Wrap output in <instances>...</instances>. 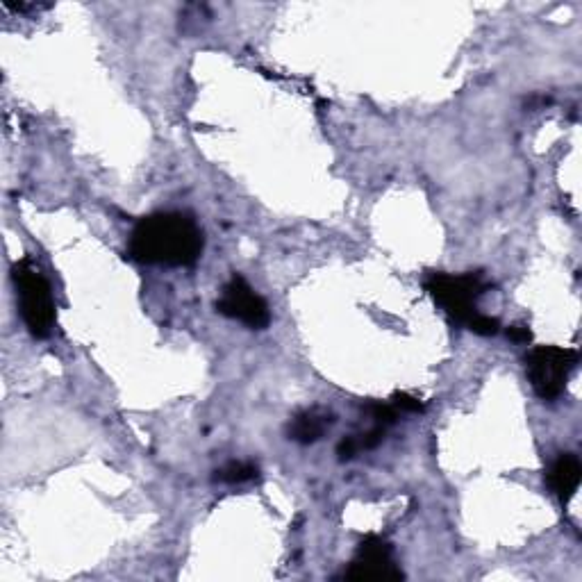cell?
Instances as JSON below:
<instances>
[{
  "instance_id": "cell-8",
  "label": "cell",
  "mask_w": 582,
  "mask_h": 582,
  "mask_svg": "<svg viewBox=\"0 0 582 582\" xmlns=\"http://www.w3.org/2000/svg\"><path fill=\"white\" fill-rule=\"evenodd\" d=\"M582 478L580 460L573 453H562L553 462L551 471H548V487L551 492L560 498L562 503H567L569 498L578 492Z\"/></svg>"
},
{
  "instance_id": "cell-6",
  "label": "cell",
  "mask_w": 582,
  "mask_h": 582,
  "mask_svg": "<svg viewBox=\"0 0 582 582\" xmlns=\"http://www.w3.org/2000/svg\"><path fill=\"white\" fill-rule=\"evenodd\" d=\"M216 312L251 330H264L271 323V312L264 298L241 276H232L221 289Z\"/></svg>"
},
{
  "instance_id": "cell-12",
  "label": "cell",
  "mask_w": 582,
  "mask_h": 582,
  "mask_svg": "<svg viewBox=\"0 0 582 582\" xmlns=\"http://www.w3.org/2000/svg\"><path fill=\"white\" fill-rule=\"evenodd\" d=\"M389 403H392L401 414H421L423 410H426V405H423L417 396L405 394V392L394 394Z\"/></svg>"
},
{
  "instance_id": "cell-4",
  "label": "cell",
  "mask_w": 582,
  "mask_h": 582,
  "mask_svg": "<svg viewBox=\"0 0 582 582\" xmlns=\"http://www.w3.org/2000/svg\"><path fill=\"white\" fill-rule=\"evenodd\" d=\"M576 367L578 351H573V348L535 346L526 357L530 387L542 401H555V398H560Z\"/></svg>"
},
{
  "instance_id": "cell-2",
  "label": "cell",
  "mask_w": 582,
  "mask_h": 582,
  "mask_svg": "<svg viewBox=\"0 0 582 582\" xmlns=\"http://www.w3.org/2000/svg\"><path fill=\"white\" fill-rule=\"evenodd\" d=\"M423 289L442 307L453 326L467 328L469 321L478 314V298L492 289V280H487L482 271H469L462 276L428 271L423 278Z\"/></svg>"
},
{
  "instance_id": "cell-13",
  "label": "cell",
  "mask_w": 582,
  "mask_h": 582,
  "mask_svg": "<svg viewBox=\"0 0 582 582\" xmlns=\"http://www.w3.org/2000/svg\"><path fill=\"white\" fill-rule=\"evenodd\" d=\"M360 451H362V448H360V442H357V435L344 437L342 442H339V446H337V455H339V460H342V462L353 460V457Z\"/></svg>"
},
{
  "instance_id": "cell-14",
  "label": "cell",
  "mask_w": 582,
  "mask_h": 582,
  "mask_svg": "<svg viewBox=\"0 0 582 582\" xmlns=\"http://www.w3.org/2000/svg\"><path fill=\"white\" fill-rule=\"evenodd\" d=\"M505 335L514 344H528L532 339V330L528 326H510L505 330Z\"/></svg>"
},
{
  "instance_id": "cell-1",
  "label": "cell",
  "mask_w": 582,
  "mask_h": 582,
  "mask_svg": "<svg viewBox=\"0 0 582 582\" xmlns=\"http://www.w3.org/2000/svg\"><path fill=\"white\" fill-rule=\"evenodd\" d=\"M205 237L187 212H155L137 221L128 241L130 260L157 266H194L203 255Z\"/></svg>"
},
{
  "instance_id": "cell-5",
  "label": "cell",
  "mask_w": 582,
  "mask_h": 582,
  "mask_svg": "<svg viewBox=\"0 0 582 582\" xmlns=\"http://www.w3.org/2000/svg\"><path fill=\"white\" fill-rule=\"evenodd\" d=\"M344 580L353 582H385L403 580L405 573L394 562V546L380 535H367L357 544L355 560L342 573Z\"/></svg>"
},
{
  "instance_id": "cell-3",
  "label": "cell",
  "mask_w": 582,
  "mask_h": 582,
  "mask_svg": "<svg viewBox=\"0 0 582 582\" xmlns=\"http://www.w3.org/2000/svg\"><path fill=\"white\" fill-rule=\"evenodd\" d=\"M12 280L16 287V301H19L21 319L28 332L35 339H48L55 328V298L51 282L46 280L28 257L12 266Z\"/></svg>"
},
{
  "instance_id": "cell-10",
  "label": "cell",
  "mask_w": 582,
  "mask_h": 582,
  "mask_svg": "<svg viewBox=\"0 0 582 582\" xmlns=\"http://www.w3.org/2000/svg\"><path fill=\"white\" fill-rule=\"evenodd\" d=\"M362 412L373 421V426H382V428L394 426L398 417H401V412H398L392 403H369L362 407Z\"/></svg>"
},
{
  "instance_id": "cell-7",
  "label": "cell",
  "mask_w": 582,
  "mask_h": 582,
  "mask_svg": "<svg viewBox=\"0 0 582 582\" xmlns=\"http://www.w3.org/2000/svg\"><path fill=\"white\" fill-rule=\"evenodd\" d=\"M332 426H335V414L319 410V407H312V410L298 412L296 417L289 421L287 435L291 442L307 446L319 442Z\"/></svg>"
},
{
  "instance_id": "cell-9",
  "label": "cell",
  "mask_w": 582,
  "mask_h": 582,
  "mask_svg": "<svg viewBox=\"0 0 582 582\" xmlns=\"http://www.w3.org/2000/svg\"><path fill=\"white\" fill-rule=\"evenodd\" d=\"M257 476H260V469H257L255 462L232 460L228 464H223L221 469H216L212 480L221 482V485H244V482H251Z\"/></svg>"
},
{
  "instance_id": "cell-11",
  "label": "cell",
  "mask_w": 582,
  "mask_h": 582,
  "mask_svg": "<svg viewBox=\"0 0 582 582\" xmlns=\"http://www.w3.org/2000/svg\"><path fill=\"white\" fill-rule=\"evenodd\" d=\"M467 330H471L473 335H480V337H494L501 332V321H498L496 317H489V314L478 312L476 317L469 321Z\"/></svg>"
}]
</instances>
